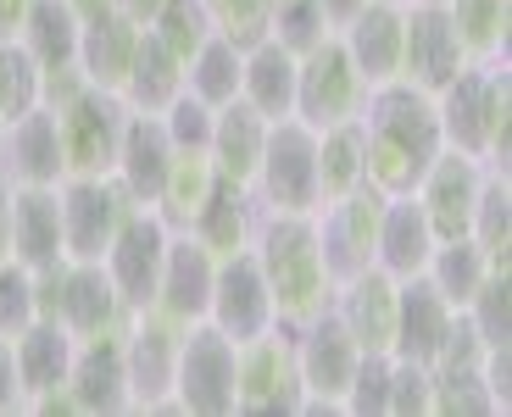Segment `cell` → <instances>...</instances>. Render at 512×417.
Wrapping results in <instances>:
<instances>
[{
  "instance_id": "cell-8",
  "label": "cell",
  "mask_w": 512,
  "mask_h": 417,
  "mask_svg": "<svg viewBox=\"0 0 512 417\" xmlns=\"http://www.w3.org/2000/svg\"><path fill=\"white\" fill-rule=\"evenodd\" d=\"M167 240H173V228L162 223L156 206H134L117 228L112 251L101 256L106 278H112L117 301L128 312H151L156 306V290H162V262H167Z\"/></svg>"
},
{
  "instance_id": "cell-45",
  "label": "cell",
  "mask_w": 512,
  "mask_h": 417,
  "mask_svg": "<svg viewBox=\"0 0 512 417\" xmlns=\"http://www.w3.org/2000/svg\"><path fill=\"white\" fill-rule=\"evenodd\" d=\"M435 401V379L423 362H396L390 356V412H429Z\"/></svg>"
},
{
  "instance_id": "cell-27",
  "label": "cell",
  "mask_w": 512,
  "mask_h": 417,
  "mask_svg": "<svg viewBox=\"0 0 512 417\" xmlns=\"http://www.w3.org/2000/svg\"><path fill=\"white\" fill-rule=\"evenodd\" d=\"M435 228L423 217L418 195H390L384 201V223H379V256L373 267H384L390 278H418L435 256Z\"/></svg>"
},
{
  "instance_id": "cell-53",
  "label": "cell",
  "mask_w": 512,
  "mask_h": 417,
  "mask_svg": "<svg viewBox=\"0 0 512 417\" xmlns=\"http://www.w3.org/2000/svg\"><path fill=\"white\" fill-rule=\"evenodd\" d=\"M279 6H290V0H268V12H279Z\"/></svg>"
},
{
  "instance_id": "cell-18",
  "label": "cell",
  "mask_w": 512,
  "mask_h": 417,
  "mask_svg": "<svg viewBox=\"0 0 512 417\" xmlns=\"http://www.w3.org/2000/svg\"><path fill=\"white\" fill-rule=\"evenodd\" d=\"M0 173L12 178L17 190H51L67 178V156H62V128L56 112L34 106L17 123H6V151H0Z\"/></svg>"
},
{
  "instance_id": "cell-21",
  "label": "cell",
  "mask_w": 512,
  "mask_h": 417,
  "mask_svg": "<svg viewBox=\"0 0 512 417\" xmlns=\"http://www.w3.org/2000/svg\"><path fill=\"white\" fill-rule=\"evenodd\" d=\"M268 117L251 112L245 101H229L218 112V123H212V162H218V178L223 190L234 195H251L256 190V167H262V145H268Z\"/></svg>"
},
{
  "instance_id": "cell-34",
  "label": "cell",
  "mask_w": 512,
  "mask_h": 417,
  "mask_svg": "<svg viewBox=\"0 0 512 417\" xmlns=\"http://www.w3.org/2000/svg\"><path fill=\"white\" fill-rule=\"evenodd\" d=\"M485 273H490V262L468 234H462V240H440L435 256H429V267H423V278L435 284V295L451 312H468V301H474V290L485 284Z\"/></svg>"
},
{
  "instance_id": "cell-7",
  "label": "cell",
  "mask_w": 512,
  "mask_h": 417,
  "mask_svg": "<svg viewBox=\"0 0 512 417\" xmlns=\"http://www.w3.org/2000/svg\"><path fill=\"white\" fill-rule=\"evenodd\" d=\"M251 201H262L268 212H318V134L307 123L284 117L268 128Z\"/></svg>"
},
{
  "instance_id": "cell-14",
  "label": "cell",
  "mask_w": 512,
  "mask_h": 417,
  "mask_svg": "<svg viewBox=\"0 0 512 417\" xmlns=\"http://www.w3.org/2000/svg\"><path fill=\"white\" fill-rule=\"evenodd\" d=\"M462 67H468V51L446 6H401V84L440 95Z\"/></svg>"
},
{
  "instance_id": "cell-44",
  "label": "cell",
  "mask_w": 512,
  "mask_h": 417,
  "mask_svg": "<svg viewBox=\"0 0 512 417\" xmlns=\"http://www.w3.org/2000/svg\"><path fill=\"white\" fill-rule=\"evenodd\" d=\"M340 406L346 412H390V356H362Z\"/></svg>"
},
{
  "instance_id": "cell-13",
  "label": "cell",
  "mask_w": 512,
  "mask_h": 417,
  "mask_svg": "<svg viewBox=\"0 0 512 417\" xmlns=\"http://www.w3.org/2000/svg\"><path fill=\"white\" fill-rule=\"evenodd\" d=\"M357 362H362V351L334 306L323 317H312L307 329H295V367H301V390H307L301 406H312V412H340Z\"/></svg>"
},
{
  "instance_id": "cell-54",
  "label": "cell",
  "mask_w": 512,
  "mask_h": 417,
  "mask_svg": "<svg viewBox=\"0 0 512 417\" xmlns=\"http://www.w3.org/2000/svg\"><path fill=\"white\" fill-rule=\"evenodd\" d=\"M396 6H407V0H396Z\"/></svg>"
},
{
  "instance_id": "cell-35",
  "label": "cell",
  "mask_w": 512,
  "mask_h": 417,
  "mask_svg": "<svg viewBox=\"0 0 512 417\" xmlns=\"http://www.w3.org/2000/svg\"><path fill=\"white\" fill-rule=\"evenodd\" d=\"M240 67H245V51H234L218 34H206V45L184 62V89L212 112H223L229 101H240Z\"/></svg>"
},
{
  "instance_id": "cell-11",
  "label": "cell",
  "mask_w": 512,
  "mask_h": 417,
  "mask_svg": "<svg viewBox=\"0 0 512 417\" xmlns=\"http://www.w3.org/2000/svg\"><path fill=\"white\" fill-rule=\"evenodd\" d=\"M384 201H390V195H379L373 184H357L351 195H340V201H329V206H318V212H312V223H318V245H323V262H329L334 284H346V278L362 273V267H373V256H379Z\"/></svg>"
},
{
  "instance_id": "cell-25",
  "label": "cell",
  "mask_w": 512,
  "mask_h": 417,
  "mask_svg": "<svg viewBox=\"0 0 512 417\" xmlns=\"http://www.w3.org/2000/svg\"><path fill=\"white\" fill-rule=\"evenodd\" d=\"M223 178H218V162L212 151H195V145H173V162H167V178H162V195H156V212L173 234L195 228V217L218 201Z\"/></svg>"
},
{
  "instance_id": "cell-22",
  "label": "cell",
  "mask_w": 512,
  "mask_h": 417,
  "mask_svg": "<svg viewBox=\"0 0 512 417\" xmlns=\"http://www.w3.org/2000/svg\"><path fill=\"white\" fill-rule=\"evenodd\" d=\"M167 162H173V139H167L162 117L128 112L123 145H117V167H112V178L123 184L128 201H134V206H156L162 178H167Z\"/></svg>"
},
{
  "instance_id": "cell-51",
  "label": "cell",
  "mask_w": 512,
  "mask_h": 417,
  "mask_svg": "<svg viewBox=\"0 0 512 417\" xmlns=\"http://www.w3.org/2000/svg\"><path fill=\"white\" fill-rule=\"evenodd\" d=\"M407 6H446V0H407Z\"/></svg>"
},
{
  "instance_id": "cell-41",
  "label": "cell",
  "mask_w": 512,
  "mask_h": 417,
  "mask_svg": "<svg viewBox=\"0 0 512 417\" xmlns=\"http://www.w3.org/2000/svg\"><path fill=\"white\" fill-rule=\"evenodd\" d=\"M151 34L162 39L167 51L179 56V62H190L195 51L206 45V12H201V0H167L162 12H156V23H151Z\"/></svg>"
},
{
  "instance_id": "cell-24",
  "label": "cell",
  "mask_w": 512,
  "mask_h": 417,
  "mask_svg": "<svg viewBox=\"0 0 512 417\" xmlns=\"http://www.w3.org/2000/svg\"><path fill=\"white\" fill-rule=\"evenodd\" d=\"M340 39H346V51H351V62H357V73L368 89L401 78V6L396 0H368V6L340 28Z\"/></svg>"
},
{
  "instance_id": "cell-2",
  "label": "cell",
  "mask_w": 512,
  "mask_h": 417,
  "mask_svg": "<svg viewBox=\"0 0 512 417\" xmlns=\"http://www.w3.org/2000/svg\"><path fill=\"white\" fill-rule=\"evenodd\" d=\"M256 267L268 278L273 295V317L284 329H307L312 317H323L334 306V273L323 262L318 245V223L312 212H268L256 223Z\"/></svg>"
},
{
  "instance_id": "cell-40",
  "label": "cell",
  "mask_w": 512,
  "mask_h": 417,
  "mask_svg": "<svg viewBox=\"0 0 512 417\" xmlns=\"http://www.w3.org/2000/svg\"><path fill=\"white\" fill-rule=\"evenodd\" d=\"M28 323H39L34 273L23 262H0V340H17Z\"/></svg>"
},
{
  "instance_id": "cell-37",
  "label": "cell",
  "mask_w": 512,
  "mask_h": 417,
  "mask_svg": "<svg viewBox=\"0 0 512 417\" xmlns=\"http://www.w3.org/2000/svg\"><path fill=\"white\" fill-rule=\"evenodd\" d=\"M362 184V117L318 128V206L340 201Z\"/></svg>"
},
{
  "instance_id": "cell-9",
  "label": "cell",
  "mask_w": 512,
  "mask_h": 417,
  "mask_svg": "<svg viewBox=\"0 0 512 417\" xmlns=\"http://www.w3.org/2000/svg\"><path fill=\"white\" fill-rule=\"evenodd\" d=\"M234 356L240 345L212 323H190L179 345V373H173V406L195 417H229L234 412Z\"/></svg>"
},
{
  "instance_id": "cell-23",
  "label": "cell",
  "mask_w": 512,
  "mask_h": 417,
  "mask_svg": "<svg viewBox=\"0 0 512 417\" xmlns=\"http://www.w3.org/2000/svg\"><path fill=\"white\" fill-rule=\"evenodd\" d=\"M73 384L84 412H128V356H123V329L112 334H90L73 351Z\"/></svg>"
},
{
  "instance_id": "cell-6",
  "label": "cell",
  "mask_w": 512,
  "mask_h": 417,
  "mask_svg": "<svg viewBox=\"0 0 512 417\" xmlns=\"http://www.w3.org/2000/svg\"><path fill=\"white\" fill-rule=\"evenodd\" d=\"M301 401L307 390L295 367V329L273 323L234 356V412H301Z\"/></svg>"
},
{
  "instance_id": "cell-32",
  "label": "cell",
  "mask_w": 512,
  "mask_h": 417,
  "mask_svg": "<svg viewBox=\"0 0 512 417\" xmlns=\"http://www.w3.org/2000/svg\"><path fill=\"white\" fill-rule=\"evenodd\" d=\"M78 34H84V23H78V12L67 0H34L28 23H23V51L39 62V73L45 67H67V62H78Z\"/></svg>"
},
{
  "instance_id": "cell-20",
  "label": "cell",
  "mask_w": 512,
  "mask_h": 417,
  "mask_svg": "<svg viewBox=\"0 0 512 417\" xmlns=\"http://www.w3.org/2000/svg\"><path fill=\"white\" fill-rule=\"evenodd\" d=\"M12 262H23L28 273L67 262L62 240V195L51 190H17L12 184Z\"/></svg>"
},
{
  "instance_id": "cell-52",
  "label": "cell",
  "mask_w": 512,
  "mask_h": 417,
  "mask_svg": "<svg viewBox=\"0 0 512 417\" xmlns=\"http://www.w3.org/2000/svg\"><path fill=\"white\" fill-rule=\"evenodd\" d=\"M0 151H6V117H0Z\"/></svg>"
},
{
  "instance_id": "cell-1",
  "label": "cell",
  "mask_w": 512,
  "mask_h": 417,
  "mask_svg": "<svg viewBox=\"0 0 512 417\" xmlns=\"http://www.w3.org/2000/svg\"><path fill=\"white\" fill-rule=\"evenodd\" d=\"M440 117L435 95L412 84H379L362 101V184L379 195H412L429 162L440 156Z\"/></svg>"
},
{
  "instance_id": "cell-28",
  "label": "cell",
  "mask_w": 512,
  "mask_h": 417,
  "mask_svg": "<svg viewBox=\"0 0 512 417\" xmlns=\"http://www.w3.org/2000/svg\"><path fill=\"white\" fill-rule=\"evenodd\" d=\"M295 67H301V56H290L279 39L268 34L262 45H251V51H245L240 101L251 106V112H262L268 123L295 117Z\"/></svg>"
},
{
  "instance_id": "cell-36",
  "label": "cell",
  "mask_w": 512,
  "mask_h": 417,
  "mask_svg": "<svg viewBox=\"0 0 512 417\" xmlns=\"http://www.w3.org/2000/svg\"><path fill=\"white\" fill-rule=\"evenodd\" d=\"M451 28H457L468 62H507V23L512 0H446Z\"/></svg>"
},
{
  "instance_id": "cell-15",
  "label": "cell",
  "mask_w": 512,
  "mask_h": 417,
  "mask_svg": "<svg viewBox=\"0 0 512 417\" xmlns=\"http://www.w3.org/2000/svg\"><path fill=\"white\" fill-rule=\"evenodd\" d=\"M485 178H490V167L479 162V156L440 145V156L429 162V173H423L418 190H412L423 206V217H429V228H435V240H462V234H468Z\"/></svg>"
},
{
  "instance_id": "cell-4",
  "label": "cell",
  "mask_w": 512,
  "mask_h": 417,
  "mask_svg": "<svg viewBox=\"0 0 512 417\" xmlns=\"http://www.w3.org/2000/svg\"><path fill=\"white\" fill-rule=\"evenodd\" d=\"M190 323H173L167 312H128L123 356H128V412H179L173 406V373Z\"/></svg>"
},
{
  "instance_id": "cell-3",
  "label": "cell",
  "mask_w": 512,
  "mask_h": 417,
  "mask_svg": "<svg viewBox=\"0 0 512 417\" xmlns=\"http://www.w3.org/2000/svg\"><path fill=\"white\" fill-rule=\"evenodd\" d=\"M39 290V317H56L73 340H90V334H112L128 323V306L117 301L112 278L101 262H62L34 273Z\"/></svg>"
},
{
  "instance_id": "cell-12",
  "label": "cell",
  "mask_w": 512,
  "mask_h": 417,
  "mask_svg": "<svg viewBox=\"0 0 512 417\" xmlns=\"http://www.w3.org/2000/svg\"><path fill=\"white\" fill-rule=\"evenodd\" d=\"M62 240H67V262H101L112 251L123 217L134 212V201L123 195L117 178H62Z\"/></svg>"
},
{
  "instance_id": "cell-10",
  "label": "cell",
  "mask_w": 512,
  "mask_h": 417,
  "mask_svg": "<svg viewBox=\"0 0 512 417\" xmlns=\"http://www.w3.org/2000/svg\"><path fill=\"white\" fill-rule=\"evenodd\" d=\"M123 123H128V106L117 101L112 89L90 84L78 101H67L62 112H56L67 178H112L117 145H123Z\"/></svg>"
},
{
  "instance_id": "cell-42",
  "label": "cell",
  "mask_w": 512,
  "mask_h": 417,
  "mask_svg": "<svg viewBox=\"0 0 512 417\" xmlns=\"http://www.w3.org/2000/svg\"><path fill=\"white\" fill-rule=\"evenodd\" d=\"M329 34H334V28H329V17H323L318 0H290V6H279V12H273V39H279L290 56L318 51Z\"/></svg>"
},
{
  "instance_id": "cell-38",
  "label": "cell",
  "mask_w": 512,
  "mask_h": 417,
  "mask_svg": "<svg viewBox=\"0 0 512 417\" xmlns=\"http://www.w3.org/2000/svg\"><path fill=\"white\" fill-rule=\"evenodd\" d=\"M201 12H206V28L218 39H229L234 51H251V45H262L273 34L268 0H201Z\"/></svg>"
},
{
  "instance_id": "cell-26",
  "label": "cell",
  "mask_w": 512,
  "mask_h": 417,
  "mask_svg": "<svg viewBox=\"0 0 512 417\" xmlns=\"http://www.w3.org/2000/svg\"><path fill=\"white\" fill-rule=\"evenodd\" d=\"M451 306L435 295V284L429 278H401V301H396V345H390V356L396 362H435L440 340H446L451 329Z\"/></svg>"
},
{
  "instance_id": "cell-29",
  "label": "cell",
  "mask_w": 512,
  "mask_h": 417,
  "mask_svg": "<svg viewBox=\"0 0 512 417\" xmlns=\"http://www.w3.org/2000/svg\"><path fill=\"white\" fill-rule=\"evenodd\" d=\"M179 95H184V62L145 28L140 51H134V62H128L123 89H117V101H123L128 112H140V117H162Z\"/></svg>"
},
{
  "instance_id": "cell-33",
  "label": "cell",
  "mask_w": 512,
  "mask_h": 417,
  "mask_svg": "<svg viewBox=\"0 0 512 417\" xmlns=\"http://www.w3.org/2000/svg\"><path fill=\"white\" fill-rule=\"evenodd\" d=\"M256 201L251 195H234V190H218V201L206 206L201 217H195V228H184V234H195V240L206 245V251L218 256H240V251H251L256 245Z\"/></svg>"
},
{
  "instance_id": "cell-43",
  "label": "cell",
  "mask_w": 512,
  "mask_h": 417,
  "mask_svg": "<svg viewBox=\"0 0 512 417\" xmlns=\"http://www.w3.org/2000/svg\"><path fill=\"white\" fill-rule=\"evenodd\" d=\"M212 123H218V112H212L206 101H195L190 89H184L179 101L162 112L167 139H173V145H195V151H206V145H212Z\"/></svg>"
},
{
  "instance_id": "cell-48",
  "label": "cell",
  "mask_w": 512,
  "mask_h": 417,
  "mask_svg": "<svg viewBox=\"0 0 512 417\" xmlns=\"http://www.w3.org/2000/svg\"><path fill=\"white\" fill-rule=\"evenodd\" d=\"M0 262H12V178L0 173Z\"/></svg>"
},
{
  "instance_id": "cell-17",
  "label": "cell",
  "mask_w": 512,
  "mask_h": 417,
  "mask_svg": "<svg viewBox=\"0 0 512 417\" xmlns=\"http://www.w3.org/2000/svg\"><path fill=\"white\" fill-rule=\"evenodd\" d=\"M396 301H401V278H390L384 267H362L357 278L340 284V323L351 329L362 356H390L396 345Z\"/></svg>"
},
{
  "instance_id": "cell-39",
  "label": "cell",
  "mask_w": 512,
  "mask_h": 417,
  "mask_svg": "<svg viewBox=\"0 0 512 417\" xmlns=\"http://www.w3.org/2000/svg\"><path fill=\"white\" fill-rule=\"evenodd\" d=\"M34 106H39V62L23 51V39H6L0 45V117L17 123Z\"/></svg>"
},
{
  "instance_id": "cell-46",
  "label": "cell",
  "mask_w": 512,
  "mask_h": 417,
  "mask_svg": "<svg viewBox=\"0 0 512 417\" xmlns=\"http://www.w3.org/2000/svg\"><path fill=\"white\" fill-rule=\"evenodd\" d=\"M0 412H23V384H17L12 340H0Z\"/></svg>"
},
{
  "instance_id": "cell-16",
  "label": "cell",
  "mask_w": 512,
  "mask_h": 417,
  "mask_svg": "<svg viewBox=\"0 0 512 417\" xmlns=\"http://www.w3.org/2000/svg\"><path fill=\"white\" fill-rule=\"evenodd\" d=\"M206 323L223 329L234 345L268 334L279 317H273V295H268V278L256 267V251L240 256H223L218 262V284H212V306H206Z\"/></svg>"
},
{
  "instance_id": "cell-49",
  "label": "cell",
  "mask_w": 512,
  "mask_h": 417,
  "mask_svg": "<svg viewBox=\"0 0 512 417\" xmlns=\"http://www.w3.org/2000/svg\"><path fill=\"white\" fill-rule=\"evenodd\" d=\"M162 6H167V0H117V12H123L128 23H140V28H151Z\"/></svg>"
},
{
  "instance_id": "cell-47",
  "label": "cell",
  "mask_w": 512,
  "mask_h": 417,
  "mask_svg": "<svg viewBox=\"0 0 512 417\" xmlns=\"http://www.w3.org/2000/svg\"><path fill=\"white\" fill-rule=\"evenodd\" d=\"M28 6H34V0H0V45H6V39H23Z\"/></svg>"
},
{
  "instance_id": "cell-30",
  "label": "cell",
  "mask_w": 512,
  "mask_h": 417,
  "mask_svg": "<svg viewBox=\"0 0 512 417\" xmlns=\"http://www.w3.org/2000/svg\"><path fill=\"white\" fill-rule=\"evenodd\" d=\"M73 351H78V340L62 329V323H56V317H39V323H28V329L17 334V340H12V356H17L23 406L34 401V395L67 384V373H73Z\"/></svg>"
},
{
  "instance_id": "cell-50",
  "label": "cell",
  "mask_w": 512,
  "mask_h": 417,
  "mask_svg": "<svg viewBox=\"0 0 512 417\" xmlns=\"http://www.w3.org/2000/svg\"><path fill=\"white\" fill-rule=\"evenodd\" d=\"M318 6H323V17H329V28L340 34V28H346L351 17H357L362 6H368V0H318Z\"/></svg>"
},
{
  "instance_id": "cell-5",
  "label": "cell",
  "mask_w": 512,
  "mask_h": 417,
  "mask_svg": "<svg viewBox=\"0 0 512 417\" xmlns=\"http://www.w3.org/2000/svg\"><path fill=\"white\" fill-rule=\"evenodd\" d=\"M362 101H368V84H362L340 34H329L318 51L301 56V67H295V123H307L318 134V128L362 117Z\"/></svg>"
},
{
  "instance_id": "cell-19",
  "label": "cell",
  "mask_w": 512,
  "mask_h": 417,
  "mask_svg": "<svg viewBox=\"0 0 512 417\" xmlns=\"http://www.w3.org/2000/svg\"><path fill=\"white\" fill-rule=\"evenodd\" d=\"M212 284H218V256L206 251L195 234H173L167 240V262H162L156 312H167L173 323H206Z\"/></svg>"
},
{
  "instance_id": "cell-31",
  "label": "cell",
  "mask_w": 512,
  "mask_h": 417,
  "mask_svg": "<svg viewBox=\"0 0 512 417\" xmlns=\"http://www.w3.org/2000/svg\"><path fill=\"white\" fill-rule=\"evenodd\" d=\"M140 23H128L123 12L112 17H95V23H84V34H78V67H84V78H90L95 89H123L128 78V62H134V51H140Z\"/></svg>"
}]
</instances>
